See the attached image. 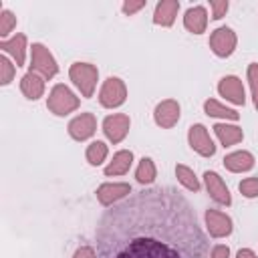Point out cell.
Instances as JSON below:
<instances>
[{
	"instance_id": "cell-1",
	"label": "cell",
	"mask_w": 258,
	"mask_h": 258,
	"mask_svg": "<svg viewBox=\"0 0 258 258\" xmlns=\"http://www.w3.org/2000/svg\"><path fill=\"white\" fill-rule=\"evenodd\" d=\"M95 240L97 258H208L191 204L169 185L137 191L107 210Z\"/></svg>"
},
{
	"instance_id": "cell-2",
	"label": "cell",
	"mask_w": 258,
	"mask_h": 258,
	"mask_svg": "<svg viewBox=\"0 0 258 258\" xmlns=\"http://www.w3.org/2000/svg\"><path fill=\"white\" fill-rule=\"evenodd\" d=\"M46 107H48L54 115H67V113H71V111H75V109L79 107V99L71 93L69 87L56 85V87L50 91V95H48Z\"/></svg>"
},
{
	"instance_id": "cell-3",
	"label": "cell",
	"mask_w": 258,
	"mask_h": 258,
	"mask_svg": "<svg viewBox=\"0 0 258 258\" xmlns=\"http://www.w3.org/2000/svg\"><path fill=\"white\" fill-rule=\"evenodd\" d=\"M71 79L81 89L83 97H91L97 83V69L89 62H75L71 67Z\"/></svg>"
},
{
	"instance_id": "cell-4",
	"label": "cell",
	"mask_w": 258,
	"mask_h": 258,
	"mask_svg": "<svg viewBox=\"0 0 258 258\" xmlns=\"http://www.w3.org/2000/svg\"><path fill=\"white\" fill-rule=\"evenodd\" d=\"M30 67H32V71H36V73H40L42 77H46V79H50V77H54L56 75V62H54V58H52V54L48 52V48L46 46H42V44H32V58H30Z\"/></svg>"
},
{
	"instance_id": "cell-5",
	"label": "cell",
	"mask_w": 258,
	"mask_h": 258,
	"mask_svg": "<svg viewBox=\"0 0 258 258\" xmlns=\"http://www.w3.org/2000/svg\"><path fill=\"white\" fill-rule=\"evenodd\" d=\"M127 97V91H125V85L121 79L117 77H109L101 89V95H99V101L103 107H119Z\"/></svg>"
},
{
	"instance_id": "cell-6",
	"label": "cell",
	"mask_w": 258,
	"mask_h": 258,
	"mask_svg": "<svg viewBox=\"0 0 258 258\" xmlns=\"http://www.w3.org/2000/svg\"><path fill=\"white\" fill-rule=\"evenodd\" d=\"M210 46H212V50L218 56H228V54H232V50L236 46V34L228 26H222V28H218V30L212 32Z\"/></svg>"
},
{
	"instance_id": "cell-7",
	"label": "cell",
	"mask_w": 258,
	"mask_h": 258,
	"mask_svg": "<svg viewBox=\"0 0 258 258\" xmlns=\"http://www.w3.org/2000/svg\"><path fill=\"white\" fill-rule=\"evenodd\" d=\"M95 127H97L95 115L93 113H83V115H79L77 119H73L69 123V133H71L73 139L85 141L87 137H91L95 133Z\"/></svg>"
},
{
	"instance_id": "cell-8",
	"label": "cell",
	"mask_w": 258,
	"mask_h": 258,
	"mask_svg": "<svg viewBox=\"0 0 258 258\" xmlns=\"http://www.w3.org/2000/svg\"><path fill=\"white\" fill-rule=\"evenodd\" d=\"M103 131L113 143H119L129 131V117L127 115H109L103 121Z\"/></svg>"
},
{
	"instance_id": "cell-9",
	"label": "cell",
	"mask_w": 258,
	"mask_h": 258,
	"mask_svg": "<svg viewBox=\"0 0 258 258\" xmlns=\"http://www.w3.org/2000/svg\"><path fill=\"white\" fill-rule=\"evenodd\" d=\"M189 145L200 155H206V157L214 155V151H216V147H214V143H212V139H210V135H208L204 125H191L189 127Z\"/></svg>"
},
{
	"instance_id": "cell-10",
	"label": "cell",
	"mask_w": 258,
	"mask_h": 258,
	"mask_svg": "<svg viewBox=\"0 0 258 258\" xmlns=\"http://www.w3.org/2000/svg\"><path fill=\"white\" fill-rule=\"evenodd\" d=\"M206 224H208V230L212 236L216 238H222V236H228L232 232V220L218 212V210H208L206 212Z\"/></svg>"
},
{
	"instance_id": "cell-11",
	"label": "cell",
	"mask_w": 258,
	"mask_h": 258,
	"mask_svg": "<svg viewBox=\"0 0 258 258\" xmlns=\"http://www.w3.org/2000/svg\"><path fill=\"white\" fill-rule=\"evenodd\" d=\"M206 185H208V191L210 196L218 202V204H224V206H230L232 204V198H230V191L226 187V183L222 181V177L214 171H206Z\"/></svg>"
},
{
	"instance_id": "cell-12",
	"label": "cell",
	"mask_w": 258,
	"mask_h": 258,
	"mask_svg": "<svg viewBox=\"0 0 258 258\" xmlns=\"http://www.w3.org/2000/svg\"><path fill=\"white\" fill-rule=\"evenodd\" d=\"M218 91L228 101H232L236 105H244V87L238 77H224L218 85Z\"/></svg>"
},
{
	"instance_id": "cell-13",
	"label": "cell",
	"mask_w": 258,
	"mask_h": 258,
	"mask_svg": "<svg viewBox=\"0 0 258 258\" xmlns=\"http://www.w3.org/2000/svg\"><path fill=\"white\" fill-rule=\"evenodd\" d=\"M177 119H179V105L175 101L167 99V101H163V103H159L155 107V121H157V125L167 129V127H173L177 123Z\"/></svg>"
},
{
	"instance_id": "cell-14",
	"label": "cell",
	"mask_w": 258,
	"mask_h": 258,
	"mask_svg": "<svg viewBox=\"0 0 258 258\" xmlns=\"http://www.w3.org/2000/svg\"><path fill=\"white\" fill-rule=\"evenodd\" d=\"M129 191H131L129 183H103V185L97 189V200H99L103 206H111L113 202L125 198Z\"/></svg>"
},
{
	"instance_id": "cell-15",
	"label": "cell",
	"mask_w": 258,
	"mask_h": 258,
	"mask_svg": "<svg viewBox=\"0 0 258 258\" xmlns=\"http://www.w3.org/2000/svg\"><path fill=\"white\" fill-rule=\"evenodd\" d=\"M177 10H179V2L177 0H161L155 6L153 22L161 24V26H169V24H173V20L177 16Z\"/></svg>"
},
{
	"instance_id": "cell-16",
	"label": "cell",
	"mask_w": 258,
	"mask_h": 258,
	"mask_svg": "<svg viewBox=\"0 0 258 258\" xmlns=\"http://www.w3.org/2000/svg\"><path fill=\"white\" fill-rule=\"evenodd\" d=\"M183 24H185V28H187L189 32H194V34L204 32V30H206V24H208L206 8H202V6L189 8V10L185 12V16H183Z\"/></svg>"
},
{
	"instance_id": "cell-17",
	"label": "cell",
	"mask_w": 258,
	"mask_h": 258,
	"mask_svg": "<svg viewBox=\"0 0 258 258\" xmlns=\"http://www.w3.org/2000/svg\"><path fill=\"white\" fill-rule=\"evenodd\" d=\"M20 91H22L28 99H38V97H42V93H44V83H42V79H40L34 71H30L28 75L22 77V81H20Z\"/></svg>"
},
{
	"instance_id": "cell-18",
	"label": "cell",
	"mask_w": 258,
	"mask_h": 258,
	"mask_svg": "<svg viewBox=\"0 0 258 258\" xmlns=\"http://www.w3.org/2000/svg\"><path fill=\"white\" fill-rule=\"evenodd\" d=\"M0 48L10 52L16 60V64H22L24 62V48H26V36L24 34H16L12 36L10 40H2L0 42Z\"/></svg>"
},
{
	"instance_id": "cell-19",
	"label": "cell",
	"mask_w": 258,
	"mask_h": 258,
	"mask_svg": "<svg viewBox=\"0 0 258 258\" xmlns=\"http://www.w3.org/2000/svg\"><path fill=\"white\" fill-rule=\"evenodd\" d=\"M224 165H226L230 171H246V169H250V167L254 165V157H252L248 151H236V153L226 155Z\"/></svg>"
},
{
	"instance_id": "cell-20",
	"label": "cell",
	"mask_w": 258,
	"mask_h": 258,
	"mask_svg": "<svg viewBox=\"0 0 258 258\" xmlns=\"http://www.w3.org/2000/svg\"><path fill=\"white\" fill-rule=\"evenodd\" d=\"M131 161H133V153L131 151H117L113 155V161L107 165L105 173L107 175H121V173H125L129 169Z\"/></svg>"
},
{
	"instance_id": "cell-21",
	"label": "cell",
	"mask_w": 258,
	"mask_h": 258,
	"mask_svg": "<svg viewBox=\"0 0 258 258\" xmlns=\"http://www.w3.org/2000/svg\"><path fill=\"white\" fill-rule=\"evenodd\" d=\"M218 139L222 141V145H234L238 141H242V129L236 125H226V123H218L214 127Z\"/></svg>"
},
{
	"instance_id": "cell-22",
	"label": "cell",
	"mask_w": 258,
	"mask_h": 258,
	"mask_svg": "<svg viewBox=\"0 0 258 258\" xmlns=\"http://www.w3.org/2000/svg\"><path fill=\"white\" fill-rule=\"evenodd\" d=\"M204 109H206V113H208V115H214V117L238 119V113H236V111H232V109H228V107L220 105V103H218V101H214V99L206 101V103H204Z\"/></svg>"
},
{
	"instance_id": "cell-23",
	"label": "cell",
	"mask_w": 258,
	"mask_h": 258,
	"mask_svg": "<svg viewBox=\"0 0 258 258\" xmlns=\"http://www.w3.org/2000/svg\"><path fill=\"white\" fill-rule=\"evenodd\" d=\"M135 177H137L139 183H151V181L155 179V165H153V161H151L149 157H143V159H141Z\"/></svg>"
},
{
	"instance_id": "cell-24",
	"label": "cell",
	"mask_w": 258,
	"mask_h": 258,
	"mask_svg": "<svg viewBox=\"0 0 258 258\" xmlns=\"http://www.w3.org/2000/svg\"><path fill=\"white\" fill-rule=\"evenodd\" d=\"M175 175H177V179H179L187 189H191V191H198V189H200V181H198L196 173H194L189 167L177 165V167H175Z\"/></svg>"
},
{
	"instance_id": "cell-25",
	"label": "cell",
	"mask_w": 258,
	"mask_h": 258,
	"mask_svg": "<svg viewBox=\"0 0 258 258\" xmlns=\"http://www.w3.org/2000/svg\"><path fill=\"white\" fill-rule=\"evenodd\" d=\"M105 157H107V145L103 141H93L87 147V161L91 165H99Z\"/></svg>"
},
{
	"instance_id": "cell-26",
	"label": "cell",
	"mask_w": 258,
	"mask_h": 258,
	"mask_svg": "<svg viewBox=\"0 0 258 258\" xmlns=\"http://www.w3.org/2000/svg\"><path fill=\"white\" fill-rule=\"evenodd\" d=\"M14 77V64L6 58V56H0V83L2 85H8Z\"/></svg>"
},
{
	"instance_id": "cell-27",
	"label": "cell",
	"mask_w": 258,
	"mask_h": 258,
	"mask_svg": "<svg viewBox=\"0 0 258 258\" xmlns=\"http://www.w3.org/2000/svg\"><path fill=\"white\" fill-rule=\"evenodd\" d=\"M14 26H16V16L8 10H2V14H0V34L6 36Z\"/></svg>"
},
{
	"instance_id": "cell-28",
	"label": "cell",
	"mask_w": 258,
	"mask_h": 258,
	"mask_svg": "<svg viewBox=\"0 0 258 258\" xmlns=\"http://www.w3.org/2000/svg\"><path fill=\"white\" fill-rule=\"evenodd\" d=\"M240 191L246 196V198H254L258 196V177H248L240 183Z\"/></svg>"
},
{
	"instance_id": "cell-29",
	"label": "cell",
	"mask_w": 258,
	"mask_h": 258,
	"mask_svg": "<svg viewBox=\"0 0 258 258\" xmlns=\"http://www.w3.org/2000/svg\"><path fill=\"white\" fill-rule=\"evenodd\" d=\"M248 81H250V87H252L254 105L258 107V64H250L248 67Z\"/></svg>"
},
{
	"instance_id": "cell-30",
	"label": "cell",
	"mask_w": 258,
	"mask_h": 258,
	"mask_svg": "<svg viewBox=\"0 0 258 258\" xmlns=\"http://www.w3.org/2000/svg\"><path fill=\"white\" fill-rule=\"evenodd\" d=\"M210 6H212V10H214V16H212V18H222V16L226 14V10H228V2H226V0H222V2L214 0V2H210Z\"/></svg>"
},
{
	"instance_id": "cell-31",
	"label": "cell",
	"mask_w": 258,
	"mask_h": 258,
	"mask_svg": "<svg viewBox=\"0 0 258 258\" xmlns=\"http://www.w3.org/2000/svg\"><path fill=\"white\" fill-rule=\"evenodd\" d=\"M73 258H97V254H95V250H93L91 246H81V248L75 252Z\"/></svg>"
},
{
	"instance_id": "cell-32",
	"label": "cell",
	"mask_w": 258,
	"mask_h": 258,
	"mask_svg": "<svg viewBox=\"0 0 258 258\" xmlns=\"http://www.w3.org/2000/svg\"><path fill=\"white\" fill-rule=\"evenodd\" d=\"M143 6H145L143 0H139V2H125V4H123V12H125V14H133V12L141 10Z\"/></svg>"
},
{
	"instance_id": "cell-33",
	"label": "cell",
	"mask_w": 258,
	"mask_h": 258,
	"mask_svg": "<svg viewBox=\"0 0 258 258\" xmlns=\"http://www.w3.org/2000/svg\"><path fill=\"white\" fill-rule=\"evenodd\" d=\"M228 248L226 246H216L214 250H212V254H210V258H228Z\"/></svg>"
},
{
	"instance_id": "cell-34",
	"label": "cell",
	"mask_w": 258,
	"mask_h": 258,
	"mask_svg": "<svg viewBox=\"0 0 258 258\" xmlns=\"http://www.w3.org/2000/svg\"><path fill=\"white\" fill-rule=\"evenodd\" d=\"M238 258H256V256H254V252H252V250L244 248V250H240V252H238Z\"/></svg>"
}]
</instances>
